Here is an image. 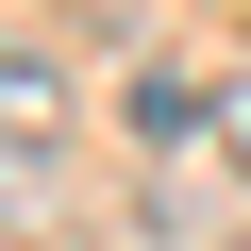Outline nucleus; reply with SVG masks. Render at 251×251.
Returning a JSON list of instances; mask_svg holds the SVG:
<instances>
[{"label": "nucleus", "mask_w": 251, "mask_h": 251, "mask_svg": "<svg viewBox=\"0 0 251 251\" xmlns=\"http://www.w3.org/2000/svg\"><path fill=\"white\" fill-rule=\"evenodd\" d=\"M134 134H168V151H184V134H218V100H201V84H134Z\"/></svg>", "instance_id": "nucleus-1"}, {"label": "nucleus", "mask_w": 251, "mask_h": 251, "mask_svg": "<svg viewBox=\"0 0 251 251\" xmlns=\"http://www.w3.org/2000/svg\"><path fill=\"white\" fill-rule=\"evenodd\" d=\"M0 117H17V134H50V50H0Z\"/></svg>", "instance_id": "nucleus-2"}, {"label": "nucleus", "mask_w": 251, "mask_h": 251, "mask_svg": "<svg viewBox=\"0 0 251 251\" xmlns=\"http://www.w3.org/2000/svg\"><path fill=\"white\" fill-rule=\"evenodd\" d=\"M218 168H234V184H251V84H234V100H218Z\"/></svg>", "instance_id": "nucleus-3"}]
</instances>
